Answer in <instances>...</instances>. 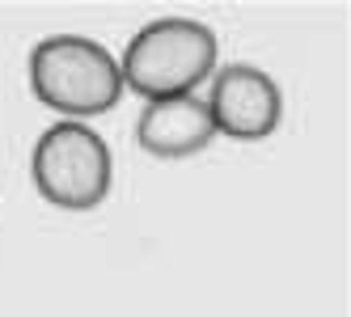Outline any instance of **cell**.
Segmentation results:
<instances>
[{"label":"cell","mask_w":351,"mask_h":317,"mask_svg":"<svg viewBox=\"0 0 351 317\" xmlns=\"http://www.w3.org/2000/svg\"><path fill=\"white\" fill-rule=\"evenodd\" d=\"M216 34L195 17H157L140 26L119 60L123 85L144 97L195 93V85L216 68Z\"/></svg>","instance_id":"cell-2"},{"label":"cell","mask_w":351,"mask_h":317,"mask_svg":"<svg viewBox=\"0 0 351 317\" xmlns=\"http://www.w3.org/2000/svg\"><path fill=\"white\" fill-rule=\"evenodd\" d=\"M30 89L43 106L68 118L102 114L119 102L123 72L119 60L97 38L85 34H51L30 51Z\"/></svg>","instance_id":"cell-1"},{"label":"cell","mask_w":351,"mask_h":317,"mask_svg":"<svg viewBox=\"0 0 351 317\" xmlns=\"http://www.w3.org/2000/svg\"><path fill=\"white\" fill-rule=\"evenodd\" d=\"M204 102L216 131L233 140H267L284 118V93L258 64H224Z\"/></svg>","instance_id":"cell-4"},{"label":"cell","mask_w":351,"mask_h":317,"mask_svg":"<svg viewBox=\"0 0 351 317\" xmlns=\"http://www.w3.org/2000/svg\"><path fill=\"white\" fill-rule=\"evenodd\" d=\"M136 140L153 157H191L216 140V123L199 93L148 97L136 118Z\"/></svg>","instance_id":"cell-5"},{"label":"cell","mask_w":351,"mask_h":317,"mask_svg":"<svg viewBox=\"0 0 351 317\" xmlns=\"http://www.w3.org/2000/svg\"><path fill=\"white\" fill-rule=\"evenodd\" d=\"M30 178L51 207L89 212L110 194V178H114L110 149L89 123H81V118H60V123H51L34 144Z\"/></svg>","instance_id":"cell-3"}]
</instances>
